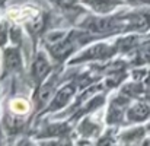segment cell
Returning <instances> with one entry per match:
<instances>
[{
  "mask_svg": "<svg viewBox=\"0 0 150 146\" xmlns=\"http://www.w3.org/2000/svg\"><path fill=\"white\" fill-rule=\"evenodd\" d=\"M80 26L83 31L93 35L112 34L118 29H124V16H89Z\"/></svg>",
  "mask_w": 150,
  "mask_h": 146,
  "instance_id": "6da1fadb",
  "label": "cell"
},
{
  "mask_svg": "<svg viewBox=\"0 0 150 146\" xmlns=\"http://www.w3.org/2000/svg\"><path fill=\"white\" fill-rule=\"evenodd\" d=\"M79 41H82L80 34L79 32H70V34H66V37L60 43H57L55 46L48 47V48H50V53L57 60H61V58L67 57L73 50L79 46Z\"/></svg>",
  "mask_w": 150,
  "mask_h": 146,
  "instance_id": "7a4b0ae2",
  "label": "cell"
},
{
  "mask_svg": "<svg viewBox=\"0 0 150 146\" xmlns=\"http://www.w3.org/2000/svg\"><path fill=\"white\" fill-rule=\"evenodd\" d=\"M150 28V13L136 12L124 16V29L125 31H140L144 32Z\"/></svg>",
  "mask_w": 150,
  "mask_h": 146,
  "instance_id": "3957f363",
  "label": "cell"
},
{
  "mask_svg": "<svg viewBox=\"0 0 150 146\" xmlns=\"http://www.w3.org/2000/svg\"><path fill=\"white\" fill-rule=\"evenodd\" d=\"M117 48L112 47V46H108V44H96V46H92L91 48H88L86 51H83L77 58H74L73 61L77 63V61H83V60H102V58H108L111 56L115 54Z\"/></svg>",
  "mask_w": 150,
  "mask_h": 146,
  "instance_id": "277c9868",
  "label": "cell"
},
{
  "mask_svg": "<svg viewBox=\"0 0 150 146\" xmlns=\"http://www.w3.org/2000/svg\"><path fill=\"white\" fill-rule=\"evenodd\" d=\"M50 72H51V64H50V61H48V58L42 53H40L35 57V60L32 63V67H31V73H32L34 80L37 83H41L48 76Z\"/></svg>",
  "mask_w": 150,
  "mask_h": 146,
  "instance_id": "5b68a950",
  "label": "cell"
},
{
  "mask_svg": "<svg viewBox=\"0 0 150 146\" xmlns=\"http://www.w3.org/2000/svg\"><path fill=\"white\" fill-rule=\"evenodd\" d=\"M74 91H76V86H74L73 83H69V85L63 86V88L55 94V97L52 99L51 105L48 107V111H57V110L63 108V107L70 101V98L74 95Z\"/></svg>",
  "mask_w": 150,
  "mask_h": 146,
  "instance_id": "8992f818",
  "label": "cell"
},
{
  "mask_svg": "<svg viewBox=\"0 0 150 146\" xmlns=\"http://www.w3.org/2000/svg\"><path fill=\"white\" fill-rule=\"evenodd\" d=\"M85 4H88L93 12L99 15L111 13L115 7L122 4V0H83Z\"/></svg>",
  "mask_w": 150,
  "mask_h": 146,
  "instance_id": "52a82bcc",
  "label": "cell"
},
{
  "mask_svg": "<svg viewBox=\"0 0 150 146\" xmlns=\"http://www.w3.org/2000/svg\"><path fill=\"white\" fill-rule=\"evenodd\" d=\"M149 115H150V108L146 105V104H142V102H140V104L133 105V107L128 110V113H127L128 120H130V121H133V123L144 121Z\"/></svg>",
  "mask_w": 150,
  "mask_h": 146,
  "instance_id": "ba28073f",
  "label": "cell"
},
{
  "mask_svg": "<svg viewBox=\"0 0 150 146\" xmlns=\"http://www.w3.org/2000/svg\"><path fill=\"white\" fill-rule=\"evenodd\" d=\"M4 66L7 70H19L22 67V58L18 48H7L4 51Z\"/></svg>",
  "mask_w": 150,
  "mask_h": 146,
  "instance_id": "9c48e42d",
  "label": "cell"
},
{
  "mask_svg": "<svg viewBox=\"0 0 150 146\" xmlns=\"http://www.w3.org/2000/svg\"><path fill=\"white\" fill-rule=\"evenodd\" d=\"M54 86H55V82H54V80L47 82L44 86H41V89L38 91V99H37V101L40 102V107H44V105L48 102L51 94H52V91H54Z\"/></svg>",
  "mask_w": 150,
  "mask_h": 146,
  "instance_id": "30bf717a",
  "label": "cell"
},
{
  "mask_svg": "<svg viewBox=\"0 0 150 146\" xmlns=\"http://www.w3.org/2000/svg\"><path fill=\"white\" fill-rule=\"evenodd\" d=\"M142 136H143V130H142V129H136V130H133V132L124 133L122 139H124L125 142H136V140L142 139Z\"/></svg>",
  "mask_w": 150,
  "mask_h": 146,
  "instance_id": "8fae6325",
  "label": "cell"
},
{
  "mask_svg": "<svg viewBox=\"0 0 150 146\" xmlns=\"http://www.w3.org/2000/svg\"><path fill=\"white\" fill-rule=\"evenodd\" d=\"M50 1H52L55 6L63 7V9H71L80 3V0H50Z\"/></svg>",
  "mask_w": 150,
  "mask_h": 146,
  "instance_id": "7c38bea8",
  "label": "cell"
},
{
  "mask_svg": "<svg viewBox=\"0 0 150 146\" xmlns=\"http://www.w3.org/2000/svg\"><path fill=\"white\" fill-rule=\"evenodd\" d=\"M80 132L85 135V136H91V135H95L98 132V126L95 124H91L89 121H85L80 127Z\"/></svg>",
  "mask_w": 150,
  "mask_h": 146,
  "instance_id": "4fadbf2b",
  "label": "cell"
},
{
  "mask_svg": "<svg viewBox=\"0 0 150 146\" xmlns=\"http://www.w3.org/2000/svg\"><path fill=\"white\" fill-rule=\"evenodd\" d=\"M139 60L140 61H143V63H146V61H150V46H146L144 48L140 51V54H139Z\"/></svg>",
  "mask_w": 150,
  "mask_h": 146,
  "instance_id": "5bb4252c",
  "label": "cell"
},
{
  "mask_svg": "<svg viewBox=\"0 0 150 146\" xmlns=\"http://www.w3.org/2000/svg\"><path fill=\"white\" fill-rule=\"evenodd\" d=\"M6 38H7V25L1 24L0 25V46H3L6 43Z\"/></svg>",
  "mask_w": 150,
  "mask_h": 146,
  "instance_id": "9a60e30c",
  "label": "cell"
},
{
  "mask_svg": "<svg viewBox=\"0 0 150 146\" xmlns=\"http://www.w3.org/2000/svg\"><path fill=\"white\" fill-rule=\"evenodd\" d=\"M98 146H114V139L111 136H105L99 140Z\"/></svg>",
  "mask_w": 150,
  "mask_h": 146,
  "instance_id": "2e32d148",
  "label": "cell"
},
{
  "mask_svg": "<svg viewBox=\"0 0 150 146\" xmlns=\"http://www.w3.org/2000/svg\"><path fill=\"white\" fill-rule=\"evenodd\" d=\"M128 3H133V4H147L150 3V0H127Z\"/></svg>",
  "mask_w": 150,
  "mask_h": 146,
  "instance_id": "e0dca14e",
  "label": "cell"
},
{
  "mask_svg": "<svg viewBox=\"0 0 150 146\" xmlns=\"http://www.w3.org/2000/svg\"><path fill=\"white\" fill-rule=\"evenodd\" d=\"M18 146H35V145H34V143H31L29 140H22Z\"/></svg>",
  "mask_w": 150,
  "mask_h": 146,
  "instance_id": "ac0fdd59",
  "label": "cell"
},
{
  "mask_svg": "<svg viewBox=\"0 0 150 146\" xmlns=\"http://www.w3.org/2000/svg\"><path fill=\"white\" fill-rule=\"evenodd\" d=\"M142 146H150V142H146L144 145H142Z\"/></svg>",
  "mask_w": 150,
  "mask_h": 146,
  "instance_id": "d6986e66",
  "label": "cell"
},
{
  "mask_svg": "<svg viewBox=\"0 0 150 146\" xmlns=\"http://www.w3.org/2000/svg\"><path fill=\"white\" fill-rule=\"evenodd\" d=\"M0 146H1V142H0Z\"/></svg>",
  "mask_w": 150,
  "mask_h": 146,
  "instance_id": "ffe728a7",
  "label": "cell"
}]
</instances>
